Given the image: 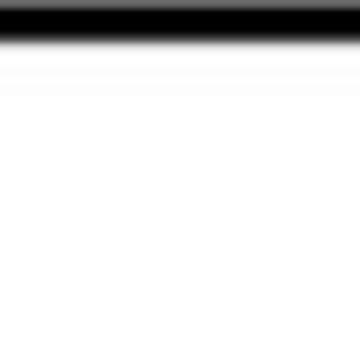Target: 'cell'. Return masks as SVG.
Masks as SVG:
<instances>
[]
</instances>
